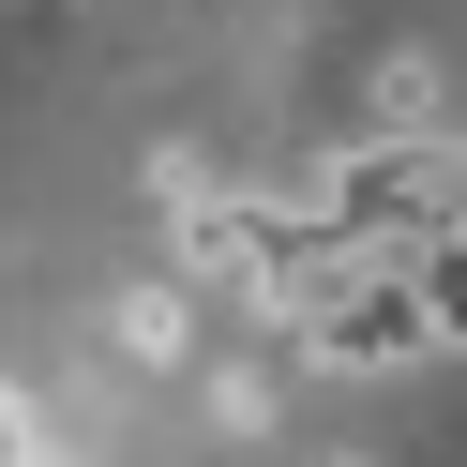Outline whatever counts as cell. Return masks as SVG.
Listing matches in <instances>:
<instances>
[{
    "label": "cell",
    "instance_id": "obj_2",
    "mask_svg": "<svg viewBox=\"0 0 467 467\" xmlns=\"http://www.w3.org/2000/svg\"><path fill=\"white\" fill-rule=\"evenodd\" d=\"M196 422H212L226 452H256V437L286 422V347H242V362H196Z\"/></svg>",
    "mask_w": 467,
    "mask_h": 467
},
{
    "label": "cell",
    "instance_id": "obj_5",
    "mask_svg": "<svg viewBox=\"0 0 467 467\" xmlns=\"http://www.w3.org/2000/svg\"><path fill=\"white\" fill-rule=\"evenodd\" d=\"M422 242H467V121L422 151Z\"/></svg>",
    "mask_w": 467,
    "mask_h": 467
},
{
    "label": "cell",
    "instance_id": "obj_3",
    "mask_svg": "<svg viewBox=\"0 0 467 467\" xmlns=\"http://www.w3.org/2000/svg\"><path fill=\"white\" fill-rule=\"evenodd\" d=\"M106 347H121L136 377H196V317H182V286H121V302H106Z\"/></svg>",
    "mask_w": 467,
    "mask_h": 467
},
{
    "label": "cell",
    "instance_id": "obj_4",
    "mask_svg": "<svg viewBox=\"0 0 467 467\" xmlns=\"http://www.w3.org/2000/svg\"><path fill=\"white\" fill-rule=\"evenodd\" d=\"M407 286H422V332H437V362L467 347V242H407Z\"/></svg>",
    "mask_w": 467,
    "mask_h": 467
},
{
    "label": "cell",
    "instance_id": "obj_7",
    "mask_svg": "<svg viewBox=\"0 0 467 467\" xmlns=\"http://www.w3.org/2000/svg\"><path fill=\"white\" fill-rule=\"evenodd\" d=\"M31 467H76V452H31Z\"/></svg>",
    "mask_w": 467,
    "mask_h": 467
},
{
    "label": "cell",
    "instance_id": "obj_6",
    "mask_svg": "<svg viewBox=\"0 0 467 467\" xmlns=\"http://www.w3.org/2000/svg\"><path fill=\"white\" fill-rule=\"evenodd\" d=\"M332 467H377V452H332Z\"/></svg>",
    "mask_w": 467,
    "mask_h": 467
},
{
    "label": "cell",
    "instance_id": "obj_1",
    "mask_svg": "<svg viewBox=\"0 0 467 467\" xmlns=\"http://www.w3.org/2000/svg\"><path fill=\"white\" fill-rule=\"evenodd\" d=\"M467 106H452V76H437V46H392V61H362V136L377 151H437Z\"/></svg>",
    "mask_w": 467,
    "mask_h": 467
}]
</instances>
